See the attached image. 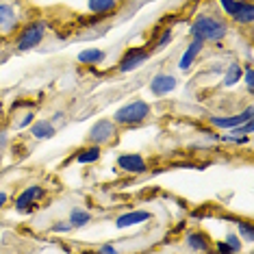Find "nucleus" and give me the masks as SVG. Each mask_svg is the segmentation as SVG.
<instances>
[{"label": "nucleus", "instance_id": "1", "mask_svg": "<svg viewBox=\"0 0 254 254\" xmlns=\"http://www.w3.org/2000/svg\"><path fill=\"white\" fill-rule=\"evenodd\" d=\"M189 35L202 39L204 44L206 42H222V39L228 35V24L222 18H217V15L202 13L191 22Z\"/></svg>", "mask_w": 254, "mask_h": 254}, {"label": "nucleus", "instance_id": "2", "mask_svg": "<svg viewBox=\"0 0 254 254\" xmlns=\"http://www.w3.org/2000/svg\"><path fill=\"white\" fill-rule=\"evenodd\" d=\"M150 113H152V107L146 100H132V102H126L124 107H120L113 113V122L118 126H137L146 122Z\"/></svg>", "mask_w": 254, "mask_h": 254}, {"label": "nucleus", "instance_id": "3", "mask_svg": "<svg viewBox=\"0 0 254 254\" xmlns=\"http://www.w3.org/2000/svg\"><path fill=\"white\" fill-rule=\"evenodd\" d=\"M46 33H48V22L46 20H33L20 31L18 35V42H15V48L20 53H26V50H33L37 48L39 44L44 42Z\"/></svg>", "mask_w": 254, "mask_h": 254}, {"label": "nucleus", "instance_id": "4", "mask_svg": "<svg viewBox=\"0 0 254 254\" xmlns=\"http://www.w3.org/2000/svg\"><path fill=\"white\" fill-rule=\"evenodd\" d=\"M148 57H150V50H146L143 46H132V48H128L122 55V59H120V63H118V70L122 74L135 72L137 67H141L143 63L148 61Z\"/></svg>", "mask_w": 254, "mask_h": 254}, {"label": "nucleus", "instance_id": "5", "mask_svg": "<svg viewBox=\"0 0 254 254\" xmlns=\"http://www.w3.org/2000/svg\"><path fill=\"white\" fill-rule=\"evenodd\" d=\"M118 135V124L113 120L100 118L98 122L89 128V141L96 143V146H102V143H109L113 137Z\"/></svg>", "mask_w": 254, "mask_h": 254}, {"label": "nucleus", "instance_id": "6", "mask_svg": "<svg viewBox=\"0 0 254 254\" xmlns=\"http://www.w3.org/2000/svg\"><path fill=\"white\" fill-rule=\"evenodd\" d=\"M46 195V189L42 185H31V187H24L20 191V195L15 198V211L18 213H31V209L37 204Z\"/></svg>", "mask_w": 254, "mask_h": 254}, {"label": "nucleus", "instance_id": "7", "mask_svg": "<svg viewBox=\"0 0 254 254\" xmlns=\"http://www.w3.org/2000/svg\"><path fill=\"white\" fill-rule=\"evenodd\" d=\"M252 115H254V109L246 107L241 113H235V115H209V122L219 130H230V128H235V126L252 120Z\"/></svg>", "mask_w": 254, "mask_h": 254}, {"label": "nucleus", "instance_id": "8", "mask_svg": "<svg viewBox=\"0 0 254 254\" xmlns=\"http://www.w3.org/2000/svg\"><path fill=\"white\" fill-rule=\"evenodd\" d=\"M176 87H178V80H176V76H174V74H167V72H159V74H154L152 80H150V85H148L150 94H152L154 98L170 96Z\"/></svg>", "mask_w": 254, "mask_h": 254}, {"label": "nucleus", "instance_id": "9", "mask_svg": "<svg viewBox=\"0 0 254 254\" xmlns=\"http://www.w3.org/2000/svg\"><path fill=\"white\" fill-rule=\"evenodd\" d=\"M118 167L126 174H143V172H148V163L146 159L141 157L139 152H124L118 157Z\"/></svg>", "mask_w": 254, "mask_h": 254}, {"label": "nucleus", "instance_id": "10", "mask_svg": "<svg viewBox=\"0 0 254 254\" xmlns=\"http://www.w3.org/2000/svg\"><path fill=\"white\" fill-rule=\"evenodd\" d=\"M152 213L146 211V209H135V211H128V213H122V215L115 217V228L124 230V228H132V226H139L143 222H150Z\"/></svg>", "mask_w": 254, "mask_h": 254}, {"label": "nucleus", "instance_id": "11", "mask_svg": "<svg viewBox=\"0 0 254 254\" xmlns=\"http://www.w3.org/2000/svg\"><path fill=\"white\" fill-rule=\"evenodd\" d=\"M202 48H204V42L198 39V37H193L191 44L187 46V50H185V53L181 55V59H178V70H181V72H189V70H191L195 59H198L200 53H202Z\"/></svg>", "mask_w": 254, "mask_h": 254}, {"label": "nucleus", "instance_id": "12", "mask_svg": "<svg viewBox=\"0 0 254 254\" xmlns=\"http://www.w3.org/2000/svg\"><path fill=\"white\" fill-rule=\"evenodd\" d=\"M28 132H31L33 139L44 141V139H53L57 135V128L50 120H35V122L28 126Z\"/></svg>", "mask_w": 254, "mask_h": 254}, {"label": "nucleus", "instance_id": "13", "mask_svg": "<svg viewBox=\"0 0 254 254\" xmlns=\"http://www.w3.org/2000/svg\"><path fill=\"white\" fill-rule=\"evenodd\" d=\"M15 26H18V11H15L11 4L2 2L0 4V33H13Z\"/></svg>", "mask_w": 254, "mask_h": 254}, {"label": "nucleus", "instance_id": "14", "mask_svg": "<svg viewBox=\"0 0 254 254\" xmlns=\"http://www.w3.org/2000/svg\"><path fill=\"white\" fill-rule=\"evenodd\" d=\"M241 76H244V65H241L239 61L228 63V65L224 67V72H222V87L230 89V87H235V85H239Z\"/></svg>", "mask_w": 254, "mask_h": 254}, {"label": "nucleus", "instance_id": "15", "mask_svg": "<svg viewBox=\"0 0 254 254\" xmlns=\"http://www.w3.org/2000/svg\"><path fill=\"white\" fill-rule=\"evenodd\" d=\"M237 24H241V26H250L252 22H254V4H252V0H239L237 2V9H235V13L230 15Z\"/></svg>", "mask_w": 254, "mask_h": 254}, {"label": "nucleus", "instance_id": "16", "mask_svg": "<svg viewBox=\"0 0 254 254\" xmlns=\"http://www.w3.org/2000/svg\"><path fill=\"white\" fill-rule=\"evenodd\" d=\"M76 59L83 63V65H98V63H102L107 59V50L102 48H85L80 50Z\"/></svg>", "mask_w": 254, "mask_h": 254}, {"label": "nucleus", "instance_id": "17", "mask_svg": "<svg viewBox=\"0 0 254 254\" xmlns=\"http://www.w3.org/2000/svg\"><path fill=\"white\" fill-rule=\"evenodd\" d=\"M187 246L191 248L193 252H209L211 246H209V239H206L204 233H198V230H189L187 237H185Z\"/></svg>", "mask_w": 254, "mask_h": 254}, {"label": "nucleus", "instance_id": "18", "mask_svg": "<svg viewBox=\"0 0 254 254\" xmlns=\"http://www.w3.org/2000/svg\"><path fill=\"white\" fill-rule=\"evenodd\" d=\"M100 154H102L100 146L91 143L89 148H80L78 150V152H76V161L80 165H91V163H96V161H100Z\"/></svg>", "mask_w": 254, "mask_h": 254}, {"label": "nucleus", "instance_id": "19", "mask_svg": "<svg viewBox=\"0 0 254 254\" xmlns=\"http://www.w3.org/2000/svg\"><path fill=\"white\" fill-rule=\"evenodd\" d=\"M67 222L72 224V228H85L91 222V213L85 211V209H72Z\"/></svg>", "mask_w": 254, "mask_h": 254}, {"label": "nucleus", "instance_id": "20", "mask_svg": "<svg viewBox=\"0 0 254 254\" xmlns=\"http://www.w3.org/2000/svg\"><path fill=\"white\" fill-rule=\"evenodd\" d=\"M87 7L96 15H107L115 9V0H87Z\"/></svg>", "mask_w": 254, "mask_h": 254}, {"label": "nucleus", "instance_id": "21", "mask_svg": "<svg viewBox=\"0 0 254 254\" xmlns=\"http://www.w3.org/2000/svg\"><path fill=\"white\" fill-rule=\"evenodd\" d=\"M237 224V235L241 237L244 241H248V244H252L254 241V226L250 222H244V219H239V222H235Z\"/></svg>", "mask_w": 254, "mask_h": 254}, {"label": "nucleus", "instance_id": "22", "mask_svg": "<svg viewBox=\"0 0 254 254\" xmlns=\"http://www.w3.org/2000/svg\"><path fill=\"white\" fill-rule=\"evenodd\" d=\"M241 80L246 83V87H248V91H254V67H252V63H246L244 65V76H241Z\"/></svg>", "mask_w": 254, "mask_h": 254}, {"label": "nucleus", "instance_id": "23", "mask_svg": "<svg viewBox=\"0 0 254 254\" xmlns=\"http://www.w3.org/2000/svg\"><path fill=\"white\" fill-rule=\"evenodd\" d=\"M224 241L230 246V250H233V252H239L241 248H244V244H241V237L237 233H228L226 237H224Z\"/></svg>", "mask_w": 254, "mask_h": 254}, {"label": "nucleus", "instance_id": "24", "mask_svg": "<svg viewBox=\"0 0 254 254\" xmlns=\"http://www.w3.org/2000/svg\"><path fill=\"white\" fill-rule=\"evenodd\" d=\"M50 230H53V233H57V235H67V233L72 230V224L65 222V219H57L53 226H50Z\"/></svg>", "mask_w": 254, "mask_h": 254}, {"label": "nucleus", "instance_id": "25", "mask_svg": "<svg viewBox=\"0 0 254 254\" xmlns=\"http://www.w3.org/2000/svg\"><path fill=\"white\" fill-rule=\"evenodd\" d=\"M172 39H174V31H172V28H165L163 33H161V37H159V42H157V50H163L167 44L172 42Z\"/></svg>", "mask_w": 254, "mask_h": 254}, {"label": "nucleus", "instance_id": "26", "mask_svg": "<svg viewBox=\"0 0 254 254\" xmlns=\"http://www.w3.org/2000/svg\"><path fill=\"white\" fill-rule=\"evenodd\" d=\"M217 2H219V7H222L224 13H226V15H233L239 0H217Z\"/></svg>", "mask_w": 254, "mask_h": 254}, {"label": "nucleus", "instance_id": "27", "mask_svg": "<svg viewBox=\"0 0 254 254\" xmlns=\"http://www.w3.org/2000/svg\"><path fill=\"white\" fill-rule=\"evenodd\" d=\"M33 122H35V113H33V111H26L24 115H22L20 122L15 124V128H28V126H31Z\"/></svg>", "mask_w": 254, "mask_h": 254}, {"label": "nucleus", "instance_id": "28", "mask_svg": "<svg viewBox=\"0 0 254 254\" xmlns=\"http://www.w3.org/2000/svg\"><path fill=\"white\" fill-rule=\"evenodd\" d=\"M215 250H217L219 254H235L233 250H230V246H228V244H226V241H224V239H222V241H217Z\"/></svg>", "mask_w": 254, "mask_h": 254}, {"label": "nucleus", "instance_id": "29", "mask_svg": "<svg viewBox=\"0 0 254 254\" xmlns=\"http://www.w3.org/2000/svg\"><path fill=\"white\" fill-rule=\"evenodd\" d=\"M98 252H100V254H115V252H118V248L111 246V244H102L100 248H98Z\"/></svg>", "mask_w": 254, "mask_h": 254}, {"label": "nucleus", "instance_id": "30", "mask_svg": "<svg viewBox=\"0 0 254 254\" xmlns=\"http://www.w3.org/2000/svg\"><path fill=\"white\" fill-rule=\"evenodd\" d=\"M7 143H9V135H7V132L0 130V150L7 148Z\"/></svg>", "mask_w": 254, "mask_h": 254}, {"label": "nucleus", "instance_id": "31", "mask_svg": "<svg viewBox=\"0 0 254 254\" xmlns=\"http://www.w3.org/2000/svg\"><path fill=\"white\" fill-rule=\"evenodd\" d=\"M7 200H9V193H7V191H0V211L4 209V204H7Z\"/></svg>", "mask_w": 254, "mask_h": 254}, {"label": "nucleus", "instance_id": "32", "mask_svg": "<svg viewBox=\"0 0 254 254\" xmlns=\"http://www.w3.org/2000/svg\"><path fill=\"white\" fill-rule=\"evenodd\" d=\"M61 120H63V113L59 111V113H55V118H53V120H50V122H53V124H55V122H61Z\"/></svg>", "mask_w": 254, "mask_h": 254}, {"label": "nucleus", "instance_id": "33", "mask_svg": "<svg viewBox=\"0 0 254 254\" xmlns=\"http://www.w3.org/2000/svg\"><path fill=\"white\" fill-rule=\"evenodd\" d=\"M115 2H118V0H115Z\"/></svg>", "mask_w": 254, "mask_h": 254}]
</instances>
